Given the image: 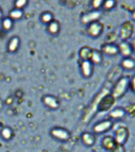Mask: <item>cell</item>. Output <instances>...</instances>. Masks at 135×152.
<instances>
[{
    "instance_id": "10",
    "label": "cell",
    "mask_w": 135,
    "mask_h": 152,
    "mask_svg": "<svg viewBox=\"0 0 135 152\" xmlns=\"http://www.w3.org/2000/svg\"><path fill=\"white\" fill-rule=\"evenodd\" d=\"M118 50H119V55L123 57L132 56L134 54L133 48L131 43L129 40H121L118 44Z\"/></svg>"
},
{
    "instance_id": "19",
    "label": "cell",
    "mask_w": 135,
    "mask_h": 152,
    "mask_svg": "<svg viewBox=\"0 0 135 152\" xmlns=\"http://www.w3.org/2000/svg\"><path fill=\"white\" fill-rule=\"evenodd\" d=\"M20 47V38L18 37H14L9 40L8 43V52H15Z\"/></svg>"
},
{
    "instance_id": "21",
    "label": "cell",
    "mask_w": 135,
    "mask_h": 152,
    "mask_svg": "<svg viewBox=\"0 0 135 152\" xmlns=\"http://www.w3.org/2000/svg\"><path fill=\"white\" fill-rule=\"evenodd\" d=\"M59 30H60V25L57 21L53 20L52 22L48 24V31L51 34L56 35L59 33Z\"/></svg>"
},
{
    "instance_id": "14",
    "label": "cell",
    "mask_w": 135,
    "mask_h": 152,
    "mask_svg": "<svg viewBox=\"0 0 135 152\" xmlns=\"http://www.w3.org/2000/svg\"><path fill=\"white\" fill-rule=\"evenodd\" d=\"M114 102H115V99L111 97L110 94L105 95L102 98L101 101L99 102V104H98V110L99 111H106V110H108L112 106Z\"/></svg>"
},
{
    "instance_id": "20",
    "label": "cell",
    "mask_w": 135,
    "mask_h": 152,
    "mask_svg": "<svg viewBox=\"0 0 135 152\" xmlns=\"http://www.w3.org/2000/svg\"><path fill=\"white\" fill-rule=\"evenodd\" d=\"M117 0H104L101 10L103 11H111L117 7Z\"/></svg>"
},
{
    "instance_id": "27",
    "label": "cell",
    "mask_w": 135,
    "mask_h": 152,
    "mask_svg": "<svg viewBox=\"0 0 135 152\" xmlns=\"http://www.w3.org/2000/svg\"><path fill=\"white\" fill-rule=\"evenodd\" d=\"M27 2H28V0H16L15 1V8L16 9H19L21 10L23 7H25L27 4Z\"/></svg>"
},
{
    "instance_id": "2",
    "label": "cell",
    "mask_w": 135,
    "mask_h": 152,
    "mask_svg": "<svg viewBox=\"0 0 135 152\" xmlns=\"http://www.w3.org/2000/svg\"><path fill=\"white\" fill-rule=\"evenodd\" d=\"M114 121L111 119H105L97 122L92 127V132L95 135H102L107 133L113 128Z\"/></svg>"
},
{
    "instance_id": "22",
    "label": "cell",
    "mask_w": 135,
    "mask_h": 152,
    "mask_svg": "<svg viewBox=\"0 0 135 152\" xmlns=\"http://www.w3.org/2000/svg\"><path fill=\"white\" fill-rule=\"evenodd\" d=\"M1 135L5 140H10L14 136V132L9 127H5L2 129Z\"/></svg>"
},
{
    "instance_id": "11",
    "label": "cell",
    "mask_w": 135,
    "mask_h": 152,
    "mask_svg": "<svg viewBox=\"0 0 135 152\" xmlns=\"http://www.w3.org/2000/svg\"><path fill=\"white\" fill-rule=\"evenodd\" d=\"M127 115V111L123 107L117 106L111 109L108 114V118L111 121H122Z\"/></svg>"
},
{
    "instance_id": "25",
    "label": "cell",
    "mask_w": 135,
    "mask_h": 152,
    "mask_svg": "<svg viewBox=\"0 0 135 152\" xmlns=\"http://www.w3.org/2000/svg\"><path fill=\"white\" fill-rule=\"evenodd\" d=\"M104 0H91L92 10H101Z\"/></svg>"
},
{
    "instance_id": "15",
    "label": "cell",
    "mask_w": 135,
    "mask_h": 152,
    "mask_svg": "<svg viewBox=\"0 0 135 152\" xmlns=\"http://www.w3.org/2000/svg\"><path fill=\"white\" fill-rule=\"evenodd\" d=\"M120 66L126 71H134L135 69V58L132 56L123 57L120 61Z\"/></svg>"
},
{
    "instance_id": "17",
    "label": "cell",
    "mask_w": 135,
    "mask_h": 152,
    "mask_svg": "<svg viewBox=\"0 0 135 152\" xmlns=\"http://www.w3.org/2000/svg\"><path fill=\"white\" fill-rule=\"evenodd\" d=\"M104 60V56L100 51V49H95L93 48L92 51V57L90 59V61L92 62L94 65H101Z\"/></svg>"
},
{
    "instance_id": "28",
    "label": "cell",
    "mask_w": 135,
    "mask_h": 152,
    "mask_svg": "<svg viewBox=\"0 0 135 152\" xmlns=\"http://www.w3.org/2000/svg\"><path fill=\"white\" fill-rule=\"evenodd\" d=\"M111 152H126V150L125 145H118L117 144L115 148H114Z\"/></svg>"
},
{
    "instance_id": "23",
    "label": "cell",
    "mask_w": 135,
    "mask_h": 152,
    "mask_svg": "<svg viewBox=\"0 0 135 152\" xmlns=\"http://www.w3.org/2000/svg\"><path fill=\"white\" fill-rule=\"evenodd\" d=\"M22 16H23V12L21 10L15 8L9 12V18H11L12 20H17V19L21 18Z\"/></svg>"
},
{
    "instance_id": "29",
    "label": "cell",
    "mask_w": 135,
    "mask_h": 152,
    "mask_svg": "<svg viewBox=\"0 0 135 152\" xmlns=\"http://www.w3.org/2000/svg\"><path fill=\"white\" fill-rule=\"evenodd\" d=\"M130 90L132 91L133 93L135 94V75H133L130 78Z\"/></svg>"
},
{
    "instance_id": "12",
    "label": "cell",
    "mask_w": 135,
    "mask_h": 152,
    "mask_svg": "<svg viewBox=\"0 0 135 152\" xmlns=\"http://www.w3.org/2000/svg\"><path fill=\"white\" fill-rule=\"evenodd\" d=\"M81 140L83 144L88 147H93L97 142L96 135L93 132H83L81 136Z\"/></svg>"
},
{
    "instance_id": "1",
    "label": "cell",
    "mask_w": 135,
    "mask_h": 152,
    "mask_svg": "<svg viewBox=\"0 0 135 152\" xmlns=\"http://www.w3.org/2000/svg\"><path fill=\"white\" fill-rule=\"evenodd\" d=\"M130 77L128 75L121 76L118 78L113 87L111 89L110 94L113 97L115 101L121 99L126 95L127 91L130 90Z\"/></svg>"
},
{
    "instance_id": "9",
    "label": "cell",
    "mask_w": 135,
    "mask_h": 152,
    "mask_svg": "<svg viewBox=\"0 0 135 152\" xmlns=\"http://www.w3.org/2000/svg\"><path fill=\"white\" fill-rule=\"evenodd\" d=\"M94 66L90 60H81L80 69L81 75L85 78H91L94 73Z\"/></svg>"
},
{
    "instance_id": "33",
    "label": "cell",
    "mask_w": 135,
    "mask_h": 152,
    "mask_svg": "<svg viewBox=\"0 0 135 152\" xmlns=\"http://www.w3.org/2000/svg\"><path fill=\"white\" fill-rule=\"evenodd\" d=\"M2 101H1V100H0V109H1V108H2Z\"/></svg>"
},
{
    "instance_id": "4",
    "label": "cell",
    "mask_w": 135,
    "mask_h": 152,
    "mask_svg": "<svg viewBox=\"0 0 135 152\" xmlns=\"http://www.w3.org/2000/svg\"><path fill=\"white\" fill-rule=\"evenodd\" d=\"M134 32V26L130 21H124L120 26L118 37L121 40H129L132 38L133 34Z\"/></svg>"
},
{
    "instance_id": "16",
    "label": "cell",
    "mask_w": 135,
    "mask_h": 152,
    "mask_svg": "<svg viewBox=\"0 0 135 152\" xmlns=\"http://www.w3.org/2000/svg\"><path fill=\"white\" fill-rule=\"evenodd\" d=\"M101 145L104 149H105L107 151L111 152L117 146V143H116L115 140V138L113 136L106 135L102 139Z\"/></svg>"
},
{
    "instance_id": "31",
    "label": "cell",
    "mask_w": 135,
    "mask_h": 152,
    "mask_svg": "<svg viewBox=\"0 0 135 152\" xmlns=\"http://www.w3.org/2000/svg\"><path fill=\"white\" fill-rule=\"evenodd\" d=\"M130 18H131L132 21H135V9L131 12V14H130Z\"/></svg>"
},
{
    "instance_id": "8",
    "label": "cell",
    "mask_w": 135,
    "mask_h": 152,
    "mask_svg": "<svg viewBox=\"0 0 135 152\" xmlns=\"http://www.w3.org/2000/svg\"><path fill=\"white\" fill-rule=\"evenodd\" d=\"M100 51L104 56L109 57H114L119 55L118 44L115 43H106L102 45L100 48Z\"/></svg>"
},
{
    "instance_id": "26",
    "label": "cell",
    "mask_w": 135,
    "mask_h": 152,
    "mask_svg": "<svg viewBox=\"0 0 135 152\" xmlns=\"http://www.w3.org/2000/svg\"><path fill=\"white\" fill-rule=\"evenodd\" d=\"M41 20H42L44 23L49 24L50 22H52L53 21V16L49 12H46V13H44L41 15Z\"/></svg>"
},
{
    "instance_id": "24",
    "label": "cell",
    "mask_w": 135,
    "mask_h": 152,
    "mask_svg": "<svg viewBox=\"0 0 135 152\" xmlns=\"http://www.w3.org/2000/svg\"><path fill=\"white\" fill-rule=\"evenodd\" d=\"M2 28H4V30L9 31L13 27V20L9 18H5L2 22Z\"/></svg>"
},
{
    "instance_id": "7",
    "label": "cell",
    "mask_w": 135,
    "mask_h": 152,
    "mask_svg": "<svg viewBox=\"0 0 135 152\" xmlns=\"http://www.w3.org/2000/svg\"><path fill=\"white\" fill-rule=\"evenodd\" d=\"M104 26L100 21H97L87 26V33L90 37L98 38L104 32Z\"/></svg>"
},
{
    "instance_id": "18",
    "label": "cell",
    "mask_w": 135,
    "mask_h": 152,
    "mask_svg": "<svg viewBox=\"0 0 135 152\" xmlns=\"http://www.w3.org/2000/svg\"><path fill=\"white\" fill-rule=\"evenodd\" d=\"M92 51L93 48L89 46H83L82 48H81L78 52L81 60H90L92 57Z\"/></svg>"
},
{
    "instance_id": "3",
    "label": "cell",
    "mask_w": 135,
    "mask_h": 152,
    "mask_svg": "<svg viewBox=\"0 0 135 152\" xmlns=\"http://www.w3.org/2000/svg\"><path fill=\"white\" fill-rule=\"evenodd\" d=\"M103 16L102 10H92L89 12L83 14L81 17V22L84 26H87L92 22L99 21Z\"/></svg>"
},
{
    "instance_id": "32",
    "label": "cell",
    "mask_w": 135,
    "mask_h": 152,
    "mask_svg": "<svg viewBox=\"0 0 135 152\" xmlns=\"http://www.w3.org/2000/svg\"><path fill=\"white\" fill-rule=\"evenodd\" d=\"M2 10L0 9V18H2Z\"/></svg>"
},
{
    "instance_id": "5",
    "label": "cell",
    "mask_w": 135,
    "mask_h": 152,
    "mask_svg": "<svg viewBox=\"0 0 135 152\" xmlns=\"http://www.w3.org/2000/svg\"><path fill=\"white\" fill-rule=\"evenodd\" d=\"M51 135L55 140L61 142H67L71 137L70 132L65 128L55 127L51 130Z\"/></svg>"
},
{
    "instance_id": "6",
    "label": "cell",
    "mask_w": 135,
    "mask_h": 152,
    "mask_svg": "<svg viewBox=\"0 0 135 152\" xmlns=\"http://www.w3.org/2000/svg\"><path fill=\"white\" fill-rule=\"evenodd\" d=\"M130 137V131L127 127L125 126H120L119 128L116 129L115 132V140L117 144L125 145L127 142Z\"/></svg>"
},
{
    "instance_id": "30",
    "label": "cell",
    "mask_w": 135,
    "mask_h": 152,
    "mask_svg": "<svg viewBox=\"0 0 135 152\" xmlns=\"http://www.w3.org/2000/svg\"><path fill=\"white\" fill-rule=\"evenodd\" d=\"M131 45H132V48H133V51H134V53L135 54V37L132 39L131 40Z\"/></svg>"
},
{
    "instance_id": "13",
    "label": "cell",
    "mask_w": 135,
    "mask_h": 152,
    "mask_svg": "<svg viewBox=\"0 0 135 152\" xmlns=\"http://www.w3.org/2000/svg\"><path fill=\"white\" fill-rule=\"evenodd\" d=\"M44 104L49 109H57L60 106V102L58 97H54L53 95H46L43 97Z\"/></svg>"
}]
</instances>
